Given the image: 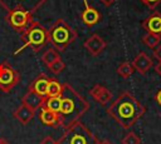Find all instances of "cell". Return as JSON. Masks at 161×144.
I'll use <instances>...</instances> for the list:
<instances>
[{
  "mask_svg": "<svg viewBox=\"0 0 161 144\" xmlns=\"http://www.w3.org/2000/svg\"><path fill=\"white\" fill-rule=\"evenodd\" d=\"M88 109L89 103L69 84H63V90L60 94V109L58 113L59 125L67 129L72 124L79 121Z\"/></svg>",
  "mask_w": 161,
  "mask_h": 144,
  "instance_id": "obj_1",
  "label": "cell"
},
{
  "mask_svg": "<svg viewBox=\"0 0 161 144\" xmlns=\"http://www.w3.org/2000/svg\"><path fill=\"white\" fill-rule=\"evenodd\" d=\"M145 111V106L128 91H123L118 95V98L107 109V113L126 129L135 125Z\"/></svg>",
  "mask_w": 161,
  "mask_h": 144,
  "instance_id": "obj_2",
  "label": "cell"
},
{
  "mask_svg": "<svg viewBox=\"0 0 161 144\" xmlns=\"http://www.w3.org/2000/svg\"><path fill=\"white\" fill-rule=\"evenodd\" d=\"M75 31L63 20L58 19L48 30V43L58 51H63L75 39Z\"/></svg>",
  "mask_w": 161,
  "mask_h": 144,
  "instance_id": "obj_3",
  "label": "cell"
},
{
  "mask_svg": "<svg viewBox=\"0 0 161 144\" xmlns=\"http://www.w3.org/2000/svg\"><path fill=\"white\" fill-rule=\"evenodd\" d=\"M21 39L24 41L23 46L19 48L14 54H19L25 48H31L33 50L38 51L40 48H43L48 43V30H45L39 23L33 21L21 34Z\"/></svg>",
  "mask_w": 161,
  "mask_h": 144,
  "instance_id": "obj_4",
  "label": "cell"
},
{
  "mask_svg": "<svg viewBox=\"0 0 161 144\" xmlns=\"http://www.w3.org/2000/svg\"><path fill=\"white\" fill-rule=\"evenodd\" d=\"M94 134L80 121L68 126L63 135L57 140L58 144H94Z\"/></svg>",
  "mask_w": 161,
  "mask_h": 144,
  "instance_id": "obj_5",
  "label": "cell"
},
{
  "mask_svg": "<svg viewBox=\"0 0 161 144\" xmlns=\"http://www.w3.org/2000/svg\"><path fill=\"white\" fill-rule=\"evenodd\" d=\"M47 0H0V5L8 11L21 10L28 14L34 13L38 8H40Z\"/></svg>",
  "mask_w": 161,
  "mask_h": 144,
  "instance_id": "obj_6",
  "label": "cell"
},
{
  "mask_svg": "<svg viewBox=\"0 0 161 144\" xmlns=\"http://www.w3.org/2000/svg\"><path fill=\"white\" fill-rule=\"evenodd\" d=\"M20 80L16 70L8 64H0V90L9 93Z\"/></svg>",
  "mask_w": 161,
  "mask_h": 144,
  "instance_id": "obj_7",
  "label": "cell"
},
{
  "mask_svg": "<svg viewBox=\"0 0 161 144\" xmlns=\"http://www.w3.org/2000/svg\"><path fill=\"white\" fill-rule=\"evenodd\" d=\"M6 21L9 23V25H11L15 30H18L20 34L33 23L31 20V14H28L25 11L21 10H15V11H10L6 16Z\"/></svg>",
  "mask_w": 161,
  "mask_h": 144,
  "instance_id": "obj_8",
  "label": "cell"
},
{
  "mask_svg": "<svg viewBox=\"0 0 161 144\" xmlns=\"http://www.w3.org/2000/svg\"><path fill=\"white\" fill-rule=\"evenodd\" d=\"M84 48L87 49V51L93 55V56H97L99 55L104 48H106V41L98 35V34H93L91 35L86 41H84Z\"/></svg>",
  "mask_w": 161,
  "mask_h": 144,
  "instance_id": "obj_9",
  "label": "cell"
},
{
  "mask_svg": "<svg viewBox=\"0 0 161 144\" xmlns=\"http://www.w3.org/2000/svg\"><path fill=\"white\" fill-rule=\"evenodd\" d=\"M83 3H84V10L80 14V19H82V21L87 26H93V25H96L101 20V18H102L101 16V13L97 9L92 8L88 4L87 0H83Z\"/></svg>",
  "mask_w": 161,
  "mask_h": 144,
  "instance_id": "obj_10",
  "label": "cell"
},
{
  "mask_svg": "<svg viewBox=\"0 0 161 144\" xmlns=\"http://www.w3.org/2000/svg\"><path fill=\"white\" fill-rule=\"evenodd\" d=\"M44 101H45V96H42V95H39L38 93H35L33 90H28L26 94L21 99V104L26 105L33 111L39 110L44 105Z\"/></svg>",
  "mask_w": 161,
  "mask_h": 144,
  "instance_id": "obj_11",
  "label": "cell"
},
{
  "mask_svg": "<svg viewBox=\"0 0 161 144\" xmlns=\"http://www.w3.org/2000/svg\"><path fill=\"white\" fill-rule=\"evenodd\" d=\"M89 94L93 96L94 100H97L99 104L102 105H106L111 101L112 99V93L103 85L101 84H96L91 90H89Z\"/></svg>",
  "mask_w": 161,
  "mask_h": 144,
  "instance_id": "obj_12",
  "label": "cell"
},
{
  "mask_svg": "<svg viewBox=\"0 0 161 144\" xmlns=\"http://www.w3.org/2000/svg\"><path fill=\"white\" fill-rule=\"evenodd\" d=\"M142 26L147 33L161 35V13L158 11L153 13L150 18H147L142 23Z\"/></svg>",
  "mask_w": 161,
  "mask_h": 144,
  "instance_id": "obj_13",
  "label": "cell"
},
{
  "mask_svg": "<svg viewBox=\"0 0 161 144\" xmlns=\"http://www.w3.org/2000/svg\"><path fill=\"white\" fill-rule=\"evenodd\" d=\"M39 120L42 124L47 125V126H59V118H58V113H54L49 109H47L45 106H42L39 109Z\"/></svg>",
  "mask_w": 161,
  "mask_h": 144,
  "instance_id": "obj_14",
  "label": "cell"
},
{
  "mask_svg": "<svg viewBox=\"0 0 161 144\" xmlns=\"http://www.w3.org/2000/svg\"><path fill=\"white\" fill-rule=\"evenodd\" d=\"M132 65H133V68H135L138 73L145 74V73H146V71H148V70H150V68L152 66V60H151V58H150L146 53L141 51V53H140V54H137V55H136V58L133 59Z\"/></svg>",
  "mask_w": 161,
  "mask_h": 144,
  "instance_id": "obj_15",
  "label": "cell"
},
{
  "mask_svg": "<svg viewBox=\"0 0 161 144\" xmlns=\"http://www.w3.org/2000/svg\"><path fill=\"white\" fill-rule=\"evenodd\" d=\"M49 80H50V79H49L45 74H40L36 79H34V80L30 83L28 90H33V91L38 93L39 95L47 98V88H48Z\"/></svg>",
  "mask_w": 161,
  "mask_h": 144,
  "instance_id": "obj_16",
  "label": "cell"
},
{
  "mask_svg": "<svg viewBox=\"0 0 161 144\" xmlns=\"http://www.w3.org/2000/svg\"><path fill=\"white\" fill-rule=\"evenodd\" d=\"M34 113H35V111H33V110H31L30 108H28L26 105L20 104V105L18 106V109L14 111V116H15V119H16L19 123H21L23 125H26V124L33 119Z\"/></svg>",
  "mask_w": 161,
  "mask_h": 144,
  "instance_id": "obj_17",
  "label": "cell"
},
{
  "mask_svg": "<svg viewBox=\"0 0 161 144\" xmlns=\"http://www.w3.org/2000/svg\"><path fill=\"white\" fill-rule=\"evenodd\" d=\"M63 90V84H60L58 80L50 79L48 88H47V98H54V96H60Z\"/></svg>",
  "mask_w": 161,
  "mask_h": 144,
  "instance_id": "obj_18",
  "label": "cell"
},
{
  "mask_svg": "<svg viewBox=\"0 0 161 144\" xmlns=\"http://www.w3.org/2000/svg\"><path fill=\"white\" fill-rule=\"evenodd\" d=\"M60 58V55H59V53H58V50H55L54 48H49V49H47L45 50V53H43V55H42V61L47 65V66H49L50 64H53L55 60H58Z\"/></svg>",
  "mask_w": 161,
  "mask_h": 144,
  "instance_id": "obj_19",
  "label": "cell"
},
{
  "mask_svg": "<svg viewBox=\"0 0 161 144\" xmlns=\"http://www.w3.org/2000/svg\"><path fill=\"white\" fill-rule=\"evenodd\" d=\"M133 71H135V68H133L132 63H130V61H123V63H121V64L118 65V68H117L118 75H119L121 78H123V79L130 78V76L133 74Z\"/></svg>",
  "mask_w": 161,
  "mask_h": 144,
  "instance_id": "obj_20",
  "label": "cell"
},
{
  "mask_svg": "<svg viewBox=\"0 0 161 144\" xmlns=\"http://www.w3.org/2000/svg\"><path fill=\"white\" fill-rule=\"evenodd\" d=\"M142 41L143 44H146L148 48L151 49H155L160 41H161V35H157V34H152V33H146L142 38Z\"/></svg>",
  "mask_w": 161,
  "mask_h": 144,
  "instance_id": "obj_21",
  "label": "cell"
},
{
  "mask_svg": "<svg viewBox=\"0 0 161 144\" xmlns=\"http://www.w3.org/2000/svg\"><path fill=\"white\" fill-rule=\"evenodd\" d=\"M47 109L54 111V113H59L60 109V96H54V98H45L44 105Z\"/></svg>",
  "mask_w": 161,
  "mask_h": 144,
  "instance_id": "obj_22",
  "label": "cell"
},
{
  "mask_svg": "<svg viewBox=\"0 0 161 144\" xmlns=\"http://www.w3.org/2000/svg\"><path fill=\"white\" fill-rule=\"evenodd\" d=\"M122 144H141V139L135 131H130L123 136Z\"/></svg>",
  "mask_w": 161,
  "mask_h": 144,
  "instance_id": "obj_23",
  "label": "cell"
},
{
  "mask_svg": "<svg viewBox=\"0 0 161 144\" xmlns=\"http://www.w3.org/2000/svg\"><path fill=\"white\" fill-rule=\"evenodd\" d=\"M48 68H49V70H50L53 74H60V73L64 70L65 64H64V61L59 58V59H58V60H55L53 64H50Z\"/></svg>",
  "mask_w": 161,
  "mask_h": 144,
  "instance_id": "obj_24",
  "label": "cell"
},
{
  "mask_svg": "<svg viewBox=\"0 0 161 144\" xmlns=\"http://www.w3.org/2000/svg\"><path fill=\"white\" fill-rule=\"evenodd\" d=\"M145 5H147L150 9H155L157 5L161 4V0H141Z\"/></svg>",
  "mask_w": 161,
  "mask_h": 144,
  "instance_id": "obj_25",
  "label": "cell"
},
{
  "mask_svg": "<svg viewBox=\"0 0 161 144\" xmlns=\"http://www.w3.org/2000/svg\"><path fill=\"white\" fill-rule=\"evenodd\" d=\"M40 144H58V141L55 139H53L52 136H45V138L42 139Z\"/></svg>",
  "mask_w": 161,
  "mask_h": 144,
  "instance_id": "obj_26",
  "label": "cell"
},
{
  "mask_svg": "<svg viewBox=\"0 0 161 144\" xmlns=\"http://www.w3.org/2000/svg\"><path fill=\"white\" fill-rule=\"evenodd\" d=\"M153 56H155L158 61H161V45H157V46L155 48V50H153Z\"/></svg>",
  "mask_w": 161,
  "mask_h": 144,
  "instance_id": "obj_27",
  "label": "cell"
},
{
  "mask_svg": "<svg viewBox=\"0 0 161 144\" xmlns=\"http://www.w3.org/2000/svg\"><path fill=\"white\" fill-rule=\"evenodd\" d=\"M155 100H156V101H157V103L161 105V89H160V90L156 93V95H155Z\"/></svg>",
  "mask_w": 161,
  "mask_h": 144,
  "instance_id": "obj_28",
  "label": "cell"
},
{
  "mask_svg": "<svg viewBox=\"0 0 161 144\" xmlns=\"http://www.w3.org/2000/svg\"><path fill=\"white\" fill-rule=\"evenodd\" d=\"M155 70H156V73L161 76V61H160V63H157V65L155 66Z\"/></svg>",
  "mask_w": 161,
  "mask_h": 144,
  "instance_id": "obj_29",
  "label": "cell"
},
{
  "mask_svg": "<svg viewBox=\"0 0 161 144\" xmlns=\"http://www.w3.org/2000/svg\"><path fill=\"white\" fill-rule=\"evenodd\" d=\"M94 144H112L111 141L108 140H99V139H96V143Z\"/></svg>",
  "mask_w": 161,
  "mask_h": 144,
  "instance_id": "obj_30",
  "label": "cell"
},
{
  "mask_svg": "<svg viewBox=\"0 0 161 144\" xmlns=\"http://www.w3.org/2000/svg\"><path fill=\"white\" fill-rule=\"evenodd\" d=\"M101 1H102V3H103L106 6H109V5H112V4H113L116 0H101Z\"/></svg>",
  "mask_w": 161,
  "mask_h": 144,
  "instance_id": "obj_31",
  "label": "cell"
},
{
  "mask_svg": "<svg viewBox=\"0 0 161 144\" xmlns=\"http://www.w3.org/2000/svg\"><path fill=\"white\" fill-rule=\"evenodd\" d=\"M0 144H9V143H8V141H6L5 139H3V138H0Z\"/></svg>",
  "mask_w": 161,
  "mask_h": 144,
  "instance_id": "obj_32",
  "label": "cell"
}]
</instances>
